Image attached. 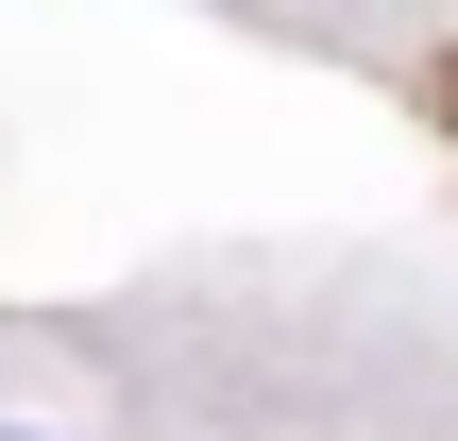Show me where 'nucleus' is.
I'll list each match as a JSON object with an SVG mask.
<instances>
[{
  "instance_id": "f257e3e1",
  "label": "nucleus",
  "mask_w": 458,
  "mask_h": 441,
  "mask_svg": "<svg viewBox=\"0 0 458 441\" xmlns=\"http://www.w3.org/2000/svg\"><path fill=\"white\" fill-rule=\"evenodd\" d=\"M0 441H68V425H34V408H0Z\"/></svg>"
}]
</instances>
